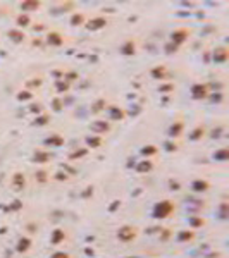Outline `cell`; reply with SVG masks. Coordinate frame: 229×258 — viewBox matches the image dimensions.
<instances>
[{
    "label": "cell",
    "mask_w": 229,
    "mask_h": 258,
    "mask_svg": "<svg viewBox=\"0 0 229 258\" xmlns=\"http://www.w3.org/2000/svg\"><path fill=\"white\" fill-rule=\"evenodd\" d=\"M119 236H121L122 239H129V237H133L134 234H133V231H131V229H122V231L119 232Z\"/></svg>",
    "instance_id": "6da1fadb"
},
{
    "label": "cell",
    "mask_w": 229,
    "mask_h": 258,
    "mask_svg": "<svg viewBox=\"0 0 229 258\" xmlns=\"http://www.w3.org/2000/svg\"><path fill=\"white\" fill-rule=\"evenodd\" d=\"M55 258H67L66 255H55Z\"/></svg>",
    "instance_id": "7a4b0ae2"
}]
</instances>
